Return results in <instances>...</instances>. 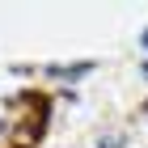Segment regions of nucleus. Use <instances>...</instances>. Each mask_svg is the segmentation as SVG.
Instances as JSON below:
<instances>
[{
    "label": "nucleus",
    "instance_id": "nucleus-2",
    "mask_svg": "<svg viewBox=\"0 0 148 148\" xmlns=\"http://www.w3.org/2000/svg\"><path fill=\"white\" fill-rule=\"evenodd\" d=\"M144 119H148V102H144Z\"/></svg>",
    "mask_w": 148,
    "mask_h": 148
},
{
    "label": "nucleus",
    "instance_id": "nucleus-1",
    "mask_svg": "<svg viewBox=\"0 0 148 148\" xmlns=\"http://www.w3.org/2000/svg\"><path fill=\"white\" fill-rule=\"evenodd\" d=\"M140 47H144V51H148V30H144V34H140Z\"/></svg>",
    "mask_w": 148,
    "mask_h": 148
}]
</instances>
